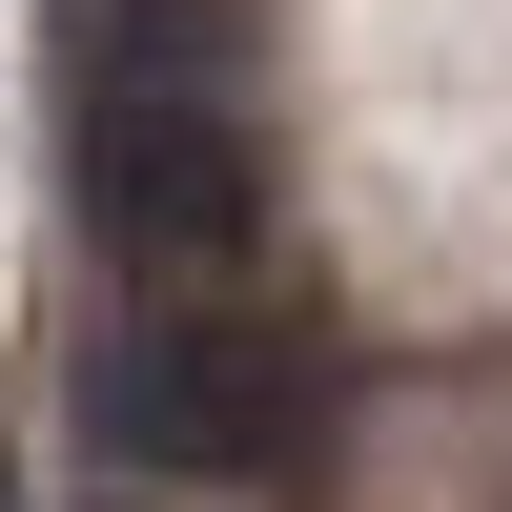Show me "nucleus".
<instances>
[{
  "label": "nucleus",
  "instance_id": "2",
  "mask_svg": "<svg viewBox=\"0 0 512 512\" xmlns=\"http://www.w3.org/2000/svg\"><path fill=\"white\" fill-rule=\"evenodd\" d=\"M82 431L144 492H287L308 431H328V369H308V328H267V308H144L82 369Z\"/></svg>",
  "mask_w": 512,
  "mask_h": 512
},
{
  "label": "nucleus",
  "instance_id": "3",
  "mask_svg": "<svg viewBox=\"0 0 512 512\" xmlns=\"http://www.w3.org/2000/svg\"><path fill=\"white\" fill-rule=\"evenodd\" d=\"M0 512H21V492H0Z\"/></svg>",
  "mask_w": 512,
  "mask_h": 512
},
{
  "label": "nucleus",
  "instance_id": "1",
  "mask_svg": "<svg viewBox=\"0 0 512 512\" xmlns=\"http://www.w3.org/2000/svg\"><path fill=\"white\" fill-rule=\"evenodd\" d=\"M62 185H82V226H103V267L226 287L246 246H267V123H246V82L185 62V41H82Z\"/></svg>",
  "mask_w": 512,
  "mask_h": 512
}]
</instances>
